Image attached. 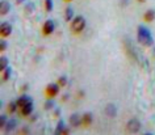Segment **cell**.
Segmentation results:
<instances>
[{"mask_svg": "<svg viewBox=\"0 0 155 135\" xmlns=\"http://www.w3.org/2000/svg\"><path fill=\"white\" fill-rule=\"evenodd\" d=\"M138 42L142 45H145V46H151L152 42H154L150 29H147V28L143 26V25H139V26H138Z\"/></svg>", "mask_w": 155, "mask_h": 135, "instance_id": "1", "label": "cell"}, {"mask_svg": "<svg viewBox=\"0 0 155 135\" xmlns=\"http://www.w3.org/2000/svg\"><path fill=\"white\" fill-rule=\"evenodd\" d=\"M84 28H86V18L83 16L75 17L73 21V30L75 32V33H80Z\"/></svg>", "mask_w": 155, "mask_h": 135, "instance_id": "2", "label": "cell"}, {"mask_svg": "<svg viewBox=\"0 0 155 135\" xmlns=\"http://www.w3.org/2000/svg\"><path fill=\"white\" fill-rule=\"evenodd\" d=\"M126 128H128V131L130 132H138L139 131V128H141V122L138 121L137 118H133L128 122V125H126Z\"/></svg>", "mask_w": 155, "mask_h": 135, "instance_id": "3", "label": "cell"}, {"mask_svg": "<svg viewBox=\"0 0 155 135\" xmlns=\"http://www.w3.org/2000/svg\"><path fill=\"white\" fill-rule=\"evenodd\" d=\"M0 32H1V36H3V37H8V36L12 33V25H11L8 21H4V22H1Z\"/></svg>", "mask_w": 155, "mask_h": 135, "instance_id": "4", "label": "cell"}, {"mask_svg": "<svg viewBox=\"0 0 155 135\" xmlns=\"http://www.w3.org/2000/svg\"><path fill=\"white\" fill-rule=\"evenodd\" d=\"M58 92H59V84H49L47 88H46V93H47V96H50V97L57 96Z\"/></svg>", "mask_w": 155, "mask_h": 135, "instance_id": "5", "label": "cell"}, {"mask_svg": "<svg viewBox=\"0 0 155 135\" xmlns=\"http://www.w3.org/2000/svg\"><path fill=\"white\" fill-rule=\"evenodd\" d=\"M54 29H55V24H54V21L53 20H47L45 24H44V34H46V36L53 33Z\"/></svg>", "mask_w": 155, "mask_h": 135, "instance_id": "6", "label": "cell"}, {"mask_svg": "<svg viewBox=\"0 0 155 135\" xmlns=\"http://www.w3.org/2000/svg\"><path fill=\"white\" fill-rule=\"evenodd\" d=\"M9 11H11L9 1H7V0H1V1H0V12H1V14H7Z\"/></svg>", "mask_w": 155, "mask_h": 135, "instance_id": "7", "label": "cell"}, {"mask_svg": "<svg viewBox=\"0 0 155 135\" xmlns=\"http://www.w3.org/2000/svg\"><path fill=\"white\" fill-rule=\"evenodd\" d=\"M70 123H71V126H74V127H78V126H80V123H82V117L75 113V114H73L70 117Z\"/></svg>", "mask_w": 155, "mask_h": 135, "instance_id": "8", "label": "cell"}, {"mask_svg": "<svg viewBox=\"0 0 155 135\" xmlns=\"http://www.w3.org/2000/svg\"><path fill=\"white\" fill-rule=\"evenodd\" d=\"M32 113H33V102H29V104H26L25 106H22L21 108V114L22 115H30Z\"/></svg>", "mask_w": 155, "mask_h": 135, "instance_id": "9", "label": "cell"}, {"mask_svg": "<svg viewBox=\"0 0 155 135\" xmlns=\"http://www.w3.org/2000/svg\"><path fill=\"white\" fill-rule=\"evenodd\" d=\"M105 113H107L108 117H116L117 115V109H116V106L113 104H109L105 108Z\"/></svg>", "mask_w": 155, "mask_h": 135, "instance_id": "10", "label": "cell"}, {"mask_svg": "<svg viewBox=\"0 0 155 135\" xmlns=\"http://www.w3.org/2000/svg\"><path fill=\"white\" fill-rule=\"evenodd\" d=\"M29 102H33V100H32L29 96L24 95V96H21L20 98L17 100V105L20 106V108H22V106H25L26 104H29Z\"/></svg>", "mask_w": 155, "mask_h": 135, "instance_id": "11", "label": "cell"}, {"mask_svg": "<svg viewBox=\"0 0 155 135\" xmlns=\"http://www.w3.org/2000/svg\"><path fill=\"white\" fill-rule=\"evenodd\" d=\"M16 119H8L7 121V123H5V126H4V130L7 132H9V131H12L15 127H16Z\"/></svg>", "mask_w": 155, "mask_h": 135, "instance_id": "12", "label": "cell"}, {"mask_svg": "<svg viewBox=\"0 0 155 135\" xmlns=\"http://www.w3.org/2000/svg\"><path fill=\"white\" fill-rule=\"evenodd\" d=\"M92 119H93L92 114H91V113H86V114L82 117V123L83 125H86V126H88V125L92 123Z\"/></svg>", "mask_w": 155, "mask_h": 135, "instance_id": "13", "label": "cell"}, {"mask_svg": "<svg viewBox=\"0 0 155 135\" xmlns=\"http://www.w3.org/2000/svg\"><path fill=\"white\" fill-rule=\"evenodd\" d=\"M25 12L26 13H33L34 12V9H36V4L33 3V1H28L26 4H25Z\"/></svg>", "mask_w": 155, "mask_h": 135, "instance_id": "14", "label": "cell"}, {"mask_svg": "<svg viewBox=\"0 0 155 135\" xmlns=\"http://www.w3.org/2000/svg\"><path fill=\"white\" fill-rule=\"evenodd\" d=\"M145 20L146 21H152V20H155V11L154 9H148L147 12L145 13Z\"/></svg>", "mask_w": 155, "mask_h": 135, "instance_id": "15", "label": "cell"}, {"mask_svg": "<svg viewBox=\"0 0 155 135\" xmlns=\"http://www.w3.org/2000/svg\"><path fill=\"white\" fill-rule=\"evenodd\" d=\"M63 130H65V121L61 119V121L58 122V125H57V128H55V134H57V135L62 134Z\"/></svg>", "mask_w": 155, "mask_h": 135, "instance_id": "16", "label": "cell"}, {"mask_svg": "<svg viewBox=\"0 0 155 135\" xmlns=\"http://www.w3.org/2000/svg\"><path fill=\"white\" fill-rule=\"evenodd\" d=\"M65 17L67 21H71V18L74 17V11L71 7H67L66 8V12H65Z\"/></svg>", "mask_w": 155, "mask_h": 135, "instance_id": "17", "label": "cell"}, {"mask_svg": "<svg viewBox=\"0 0 155 135\" xmlns=\"http://www.w3.org/2000/svg\"><path fill=\"white\" fill-rule=\"evenodd\" d=\"M17 101H11L9 105H8V111L9 113H15L16 111V109H17Z\"/></svg>", "mask_w": 155, "mask_h": 135, "instance_id": "18", "label": "cell"}, {"mask_svg": "<svg viewBox=\"0 0 155 135\" xmlns=\"http://www.w3.org/2000/svg\"><path fill=\"white\" fill-rule=\"evenodd\" d=\"M7 67H8V58L1 57V59H0V70H5Z\"/></svg>", "mask_w": 155, "mask_h": 135, "instance_id": "19", "label": "cell"}, {"mask_svg": "<svg viewBox=\"0 0 155 135\" xmlns=\"http://www.w3.org/2000/svg\"><path fill=\"white\" fill-rule=\"evenodd\" d=\"M11 75H12V68L8 66L5 70H4V75H3V79L4 80H8V79L11 78Z\"/></svg>", "mask_w": 155, "mask_h": 135, "instance_id": "20", "label": "cell"}, {"mask_svg": "<svg viewBox=\"0 0 155 135\" xmlns=\"http://www.w3.org/2000/svg\"><path fill=\"white\" fill-rule=\"evenodd\" d=\"M45 8L47 12H51L53 8H54V4H53V0H45Z\"/></svg>", "mask_w": 155, "mask_h": 135, "instance_id": "21", "label": "cell"}, {"mask_svg": "<svg viewBox=\"0 0 155 135\" xmlns=\"http://www.w3.org/2000/svg\"><path fill=\"white\" fill-rule=\"evenodd\" d=\"M54 105H55V102L53 101V100H47V101L45 102V109L46 110H50V109L54 108Z\"/></svg>", "mask_w": 155, "mask_h": 135, "instance_id": "22", "label": "cell"}, {"mask_svg": "<svg viewBox=\"0 0 155 135\" xmlns=\"http://www.w3.org/2000/svg\"><path fill=\"white\" fill-rule=\"evenodd\" d=\"M7 121H8V118H7V115H5V114L0 115V126H1V127H4V126H5Z\"/></svg>", "mask_w": 155, "mask_h": 135, "instance_id": "23", "label": "cell"}, {"mask_svg": "<svg viewBox=\"0 0 155 135\" xmlns=\"http://www.w3.org/2000/svg\"><path fill=\"white\" fill-rule=\"evenodd\" d=\"M66 83H67V78H66V76H61V78L58 79V84H59V87H65Z\"/></svg>", "mask_w": 155, "mask_h": 135, "instance_id": "24", "label": "cell"}, {"mask_svg": "<svg viewBox=\"0 0 155 135\" xmlns=\"http://www.w3.org/2000/svg\"><path fill=\"white\" fill-rule=\"evenodd\" d=\"M7 49H8V43L5 42V41H1V42H0V50H1V51H5Z\"/></svg>", "mask_w": 155, "mask_h": 135, "instance_id": "25", "label": "cell"}, {"mask_svg": "<svg viewBox=\"0 0 155 135\" xmlns=\"http://www.w3.org/2000/svg\"><path fill=\"white\" fill-rule=\"evenodd\" d=\"M54 114H55V117H58V115H61V109H55V111H54Z\"/></svg>", "mask_w": 155, "mask_h": 135, "instance_id": "26", "label": "cell"}, {"mask_svg": "<svg viewBox=\"0 0 155 135\" xmlns=\"http://www.w3.org/2000/svg\"><path fill=\"white\" fill-rule=\"evenodd\" d=\"M21 89H22V91H28V89H29V85H28V84H24V87L21 88Z\"/></svg>", "mask_w": 155, "mask_h": 135, "instance_id": "27", "label": "cell"}, {"mask_svg": "<svg viewBox=\"0 0 155 135\" xmlns=\"http://www.w3.org/2000/svg\"><path fill=\"white\" fill-rule=\"evenodd\" d=\"M69 132H70V128L65 127V130H63V132H62V134H69Z\"/></svg>", "mask_w": 155, "mask_h": 135, "instance_id": "28", "label": "cell"}, {"mask_svg": "<svg viewBox=\"0 0 155 135\" xmlns=\"http://www.w3.org/2000/svg\"><path fill=\"white\" fill-rule=\"evenodd\" d=\"M22 132H24V134H28V132H29V130H28V127H24V128H22Z\"/></svg>", "mask_w": 155, "mask_h": 135, "instance_id": "29", "label": "cell"}, {"mask_svg": "<svg viewBox=\"0 0 155 135\" xmlns=\"http://www.w3.org/2000/svg\"><path fill=\"white\" fill-rule=\"evenodd\" d=\"M37 119V114H34V115H32V121H36Z\"/></svg>", "mask_w": 155, "mask_h": 135, "instance_id": "30", "label": "cell"}, {"mask_svg": "<svg viewBox=\"0 0 155 135\" xmlns=\"http://www.w3.org/2000/svg\"><path fill=\"white\" fill-rule=\"evenodd\" d=\"M63 100H65V101L66 100H69V95H63Z\"/></svg>", "mask_w": 155, "mask_h": 135, "instance_id": "31", "label": "cell"}, {"mask_svg": "<svg viewBox=\"0 0 155 135\" xmlns=\"http://www.w3.org/2000/svg\"><path fill=\"white\" fill-rule=\"evenodd\" d=\"M24 1H26V0H17V3L20 4V3H24Z\"/></svg>", "mask_w": 155, "mask_h": 135, "instance_id": "32", "label": "cell"}, {"mask_svg": "<svg viewBox=\"0 0 155 135\" xmlns=\"http://www.w3.org/2000/svg\"><path fill=\"white\" fill-rule=\"evenodd\" d=\"M138 1H139V3H143V1H146V0H138Z\"/></svg>", "mask_w": 155, "mask_h": 135, "instance_id": "33", "label": "cell"}, {"mask_svg": "<svg viewBox=\"0 0 155 135\" xmlns=\"http://www.w3.org/2000/svg\"><path fill=\"white\" fill-rule=\"evenodd\" d=\"M154 57H155V49H154Z\"/></svg>", "mask_w": 155, "mask_h": 135, "instance_id": "34", "label": "cell"}, {"mask_svg": "<svg viewBox=\"0 0 155 135\" xmlns=\"http://www.w3.org/2000/svg\"><path fill=\"white\" fill-rule=\"evenodd\" d=\"M67 1H71V0H67Z\"/></svg>", "mask_w": 155, "mask_h": 135, "instance_id": "35", "label": "cell"}]
</instances>
